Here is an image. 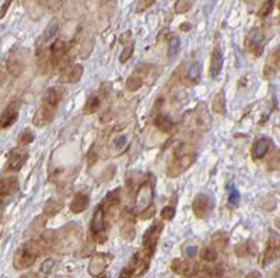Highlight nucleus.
Wrapping results in <instances>:
<instances>
[{"label":"nucleus","instance_id":"39448f33","mask_svg":"<svg viewBox=\"0 0 280 278\" xmlns=\"http://www.w3.org/2000/svg\"><path fill=\"white\" fill-rule=\"evenodd\" d=\"M153 197H154V189L151 186L150 182H145L140 185L137 193H136V199H134V207L139 211H143L153 203Z\"/></svg>","mask_w":280,"mask_h":278},{"label":"nucleus","instance_id":"dca6fc26","mask_svg":"<svg viewBox=\"0 0 280 278\" xmlns=\"http://www.w3.org/2000/svg\"><path fill=\"white\" fill-rule=\"evenodd\" d=\"M83 72H84V69H83L82 64H74V66H72L67 72L63 74L62 81L67 83V84H76V83L80 81V78L83 76Z\"/></svg>","mask_w":280,"mask_h":278},{"label":"nucleus","instance_id":"f3484780","mask_svg":"<svg viewBox=\"0 0 280 278\" xmlns=\"http://www.w3.org/2000/svg\"><path fill=\"white\" fill-rule=\"evenodd\" d=\"M7 72L12 74L13 77H18L21 73L24 72V62L21 61V58L18 55H10L9 61H7Z\"/></svg>","mask_w":280,"mask_h":278},{"label":"nucleus","instance_id":"e433bc0d","mask_svg":"<svg viewBox=\"0 0 280 278\" xmlns=\"http://www.w3.org/2000/svg\"><path fill=\"white\" fill-rule=\"evenodd\" d=\"M180 48H181V41H180V38L174 36L168 44V58L170 59L175 58L177 53L180 52Z\"/></svg>","mask_w":280,"mask_h":278},{"label":"nucleus","instance_id":"2f4dec72","mask_svg":"<svg viewBox=\"0 0 280 278\" xmlns=\"http://www.w3.org/2000/svg\"><path fill=\"white\" fill-rule=\"evenodd\" d=\"M119 201H121V189H116V190H112L111 193L107 194V197L102 201V206L112 208V207L118 206Z\"/></svg>","mask_w":280,"mask_h":278},{"label":"nucleus","instance_id":"0eeeda50","mask_svg":"<svg viewBox=\"0 0 280 278\" xmlns=\"http://www.w3.org/2000/svg\"><path fill=\"white\" fill-rule=\"evenodd\" d=\"M213 200L207 196V194H198L195 199H194V203H192V210H194V214L198 218H206L212 210H213Z\"/></svg>","mask_w":280,"mask_h":278},{"label":"nucleus","instance_id":"603ef678","mask_svg":"<svg viewBox=\"0 0 280 278\" xmlns=\"http://www.w3.org/2000/svg\"><path fill=\"white\" fill-rule=\"evenodd\" d=\"M180 30H182V31H189V30H191V24H189V23H183V24H181V27H180Z\"/></svg>","mask_w":280,"mask_h":278},{"label":"nucleus","instance_id":"37998d69","mask_svg":"<svg viewBox=\"0 0 280 278\" xmlns=\"http://www.w3.org/2000/svg\"><path fill=\"white\" fill-rule=\"evenodd\" d=\"M224 245H226V238H224L221 233H217V235H214V236L212 238V246L216 247L217 250L223 249Z\"/></svg>","mask_w":280,"mask_h":278},{"label":"nucleus","instance_id":"f704fd0d","mask_svg":"<svg viewBox=\"0 0 280 278\" xmlns=\"http://www.w3.org/2000/svg\"><path fill=\"white\" fill-rule=\"evenodd\" d=\"M35 140V133L31 129H25L23 133L18 136V144L20 145H28L31 144Z\"/></svg>","mask_w":280,"mask_h":278},{"label":"nucleus","instance_id":"c9c22d12","mask_svg":"<svg viewBox=\"0 0 280 278\" xmlns=\"http://www.w3.org/2000/svg\"><path fill=\"white\" fill-rule=\"evenodd\" d=\"M194 0H177L175 3V13L177 14H185L191 10Z\"/></svg>","mask_w":280,"mask_h":278},{"label":"nucleus","instance_id":"a211bd4d","mask_svg":"<svg viewBox=\"0 0 280 278\" xmlns=\"http://www.w3.org/2000/svg\"><path fill=\"white\" fill-rule=\"evenodd\" d=\"M269 148H270V140L269 139L256 140L255 144L252 145V158L254 159H262L268 154Z\"/></svg>","mask_w":280,"mask_h":278},{"label":"nucleus","instance_id":"473e14b6","mask_svg":"<svg viewBox=\"0 0 280 278\" xmlns=\"http://www.w3.org/2000/svg\"><path fill=\"white\" fill-rule=\"evenodd\" d=\"M234 252H235V254H237L238 257H247V256L254 253V245H252V242L240 243V245L235 246V250H234Z\"/></svg>","mask_w":280,"mask_h":278},{"label":"nucleus","instance_id":"4468645a","mask_svg":"<svg viewBox=\"0 0 280 278\" xmlns=\"http://www.w3.org/2000/svg\"><path fill=\"white\" fill-rule=\"evenodd\" d=\"M223 69V52L220 48H214L210 56V77L212 78H217L219 74Z\"/></svg>","mask_w":280,"mask_h":278},{"label":"nucleus","instance_id":"bb28decb","mask_svg":"<svg viewBox=\"0 0 280 278\" xmlns=\"http://www.w3.org/2000/svg\"><path fill=\"white\" fill-rule=\"evenodd\" d=\"M212 110L214 113L224 115L226 113V95L224 91H219L212 99Z\"/></svg>","mask_w":280,"mask_h":278},{"label":"nucleus","instance_id":"f8f14e48","mask_svg":"<svg viewBox=\"0 0 280 278\" xmlns=\"http://www.w3.org/2000/svg\"><path fill=\"white\" fill-rule=\"evenodd\" d=\"M27 158H28L27 151H24L23 148H14V150L10 151V155H9L7 170H12V172L20 170L23 168V165L27 162Z\"/></svg>","mask_w":280,"mask_h":278},{"label":"nucleus","instance_id":"a19ab883","mask_svg":"<svg viewBox=\"0 0 280 278\" xmlns=\"http://www.w3.org/2000/svg\"><path fill=\"white\" fill-rule=\"evenodd\" d=\"M133 50H134L133 44L128 45L126 48L123 49V52L121 53V56H119V62H121V63H126V62L132 58V55H133Z\"/></svg>","mask_w":280,"mask_h":278},{"label":"nucleus","instance_id":"412c9836","mask_svg":"<svg viewBox=\"0 0 280 278\" xmlns=\"http://www.w3.org/2000/svg\"><path fill=\"white\" fill-rule=\"evenodd\" d=\"M50 59L53 63L62 61V58L66 55V42L62 39H56L52 45H50Z\"/></svg>","mask_w":280,"mask_h":278},{"label":"nucleus","instance_id":"de8ad7c7","mask_svg":"<svg viewBox=\"0 0 280 278\" xmlns=\"http://www.w3.org/2000/svg\"><path fill=\"white\" fill-rule=\"evenodd\" d=\"M53 266H55V260H53V259H47V260L42 263V266H41V271L45 273V274H48L49 271L53 268Z\"/></svg>","mask_w":280,"mask_h":278},{"label":"nucleus","instance_id":"4d7b16f0","mask_svg":"<svg viewBox=\"0 0 280 278\" xmlns=\"http://www.w3.org/2000/svg\"><path fill=\"white\" fill-rule=\"evenodd\" d=\"M279 7H280V4H279Z\"/></svg>","mask_w":280,"mask_h":278},{"label":"nucleus","instance_id":"aec40b11","mask_svg":"<svg viewBox=\"0 0 280 278\" xmlns=\"http://www.w3.org/2000/svg\"><path fill=\"white\" fill-rule=\"evenodd\" d=\"M18 189V182L13 176H4L1 182H0V190H1V197L6 199L7 196L13 194Z\"/></svg>","mask_w":280,"mask_h":278},{"label":"nucleus","instance_id":"5fc2aeb1","mask_svg":"<svg viewBox=\"0 0 280 278\" xmlns=\"http://www.w3.org/2000/svg\"><path fill=\"white\" fill-rule=\"evenodd\" d=\"M272 278H280V267L273 273V274H272Z\"/></svg>","mask_w":280,"mask_h":278},{"label":"nucleus","instance_id":"2eb2a0df","mask_svg":"<svg viewBox=\"0 0 280 278\" xmlns=\"http://www.w3.org/2000/svg\"><path fill=\"white\" fill-rule=\"evenodd\" d=\"M121 235L126 241H133L136 236V228H134V217L132 214H128L123 217L121 225Z\"/></svg>","mask_w":280,"mask_h":278},{"label":"nucleus","instance_id":"f257e3e1","mask_svg":"<svg viewBox=\"0 0 280 278\" xmlns=\"http://www.w3.org/2000/svg\"><path fill=\"white\" fill-rule=\"evenodd\" d=\"M42 249L39 246L37 239L28 241L25 242L14 254V260H13V266L16 270H24L31 267L37 262L38 256L42 254Z\"/></svg>","mask_w":280,"mask_h":278},{"label":"nucleus","instance_id":"393cba45","mask_svg":"<svg viewBox=\"0 0 280 278\" xmlns=\"http://www.w3.org/2000/svg\"><path fill=\"white\" fill-rule=\"evenodd\" d=\"M154 126L159 129L160 132L168 133V132L172 130V127H174V122H172V119H171L168 115L160 113V115H157V116L154 118Z\"/></svg>","mask_w":280,"mask_h":278},{"label":"nucleus","instance_id":"1a4fd4ad","mask_svg":"<svg viewBox=\"0 0 280 278\" xmlns=\"http://www.w3.org/2000/svg\"><path fill=\"white\" fill-rule=\"evenodd\" d=\"M18 112H20V102L18 101H13L10 102L0 116V127L4 130L7 127H10L12 124L16 123L18 118Z\"/></svg>","mask_w":280,"mask_h":278},{"label":"nucleus","instance_id":"a878e982","mask_svg":"<svg viewBox=\"0 0 280 278\" xmlns=\"http://www.w3.org/2000/svg\"><path fill=\"white\" fill-rule=\"evenodd\" d=\"M47 216L45 214H42V216H38L33 222H31V225H30V228H28V235H41L44 230H45V225H47Z\"/></svg>","mask_w":280,"mask_h":278},{"label":"nucleus","instance_id":"423d86ee","mask_svg":"<svg viewBox=\"0 0 280 278\" xmlns=\"http://www.w3.org/2000/svg\"><path fill=\"white\" fill-rule=\"evenodd\" d=\"M245 46L254 56H261L264 52V46H265V35H264L262 30H259V28L252 30L245 39Z\"/></svg>","mask_w":280,"mask_h":278},{"label":"nucleus","instance_id":"72a5a7b5","mask_svg":"<svg viewBox=\"0 0 280 278\" xmlns=\"http://www.w3.org/2000/svg\"><path fill=\"white\" fill-rule=\"evenodd\" d=\"M217 249L213 247V246H209V247H205L200 253V259L206 263H214L217 260Z\"/></svg>","mask_w":280,"mask_h":278},{"label":"nucleus","instance_id":"7c9ffc66","mask_svg":"<svg viewBox=\"0 0 280 278\" xmlns=\"http://www.w3.org/2000/svg\"><path fill=\"white\" fill-rule=\"evenodd\" d=\"M62 204L59 200H56V199H50L48 200L47 203H45V207H44V214L47 216V217H55L59 211L62 210Z\"/></svg>","mask_w":280,"mask_h":278},{"label":"nucleus","instance_id":"f03ea898","mask_svg":"<svg viewBox=\"0 0 280 278\" xmlns=\"http://www.w3.org/2000/svg\"><path fill=\"white\" fill-rule=\"evenodd\" d=\"M90 230L93 236L96 238V241L99 243L105 242L107 239V231H105V208L102 204L96 208L93 218H91V224H90Z\"/></svg>","mask_w":280,"mask_h":278},{"label":"nucleus","instance_id":"ea45409f","mask_svg":"<svg viewBox=\"0 0 280 278\" xmlns=\"http://www.w3.org/2000/svg\"><path fill=\"white\" fill-rule=\"evenodd\" d=\"M229 203L231 206H237L240 203V192L234 186L229 187Z\"/></svg>","mask_w":280,"mask_h":278},{"label":"nucleus","instance_id":"a18cd8bd","mask_svg":"<svg viewBox=\"0 0 280 278\" xmlns=\"http://www.w3.org/2000/svg\"><path fill=\"white\" fill-rule=\"evenodd\" d=\"M156 1H157V0H139L137 7H136V12L137 13L146 12L147 9H150Z\"/></svg>","mask_w":280,"mask_h":278},{"label":"nucleus","instance_id":"4c0bfd02","mask_svg":"<svg viewBox=\"0 0 280 278\" xmlns=\"http://www.w3.org/2000/svg\"><path fill=\"white\" fill-rule=\"evenodd\" d=\"M273 10V0H265V3L261 6V9L258 10V15L259 17H268L269 14Z\"/></svg>","mask_w":280,"mask_h":278},{"label":"nucleus","instance_id":"9d476101","mask_svg":"<svg viewBox=\"0 0 280 278\" xmlns=\"http://www.w3.org/2000/svg\"><path fill=\"white\" fill-rule=\"evenodd\" d=\"M55 112L56 108L55 107H50L48 104H42L38 110L35 112L34 118H33V123L38 126V127H44L49 124L50 122L53 121V116H55Z\"/></svg>","mask_w":280,"mask_h":278},{"label":"nucleus","instance_id":"58836bf2","mask_svg":"<svg viewBox=\"0 0 280 278\" xmlns=\"http://www.w3.org/2000/svg\"><path fill=\"white\" fill-rule=\"evenodd\" d=\"M91 50H93V41L91 39H85L84 42L82 44V48H80V56L85 59V58H88V55L91 53Z\"/></svg>","mask_w":280,"mask_h":278},{"label":"nucleus","instance_id":"6e6d98bb","mask_svg":"<svg viewBox=\"0 0 280 278\" xmlns=\"http://www.w3.org/2000/svg\"><path fill=\"white\" fill-rule=\"evenodd\" d=\"M247 3H249V4H252V3H255V1H258V0H245Z\"/></svg>","mask_w":280,"mask_h":278},{"label":"nucleus","instance_id":"6ab92c4d","mask_svg":"<svg viewBox=\"0 0 280 278\" xmlns=\"http://www.w3.org/2000/svg\"><path fill=\"white\" fill-rule=\"evenodd\" d=\"M90 203V199L85 193H77L73 197L72 203H70V210L73 211L74 214H79V213H83L87 210Z\"/></svg>","mask_w":280,"mask_h":278},{"label":"nucleus","instance_id":"09e8293b","mask_svg":"<svg viewBox=\"0 0 280 278\" xmlns=\"http://www.w3.org/2000/svg\"><path fill=\"white\" fill-rule=\"evenodd\" d=\"M13 0H4L3 1V6H1V13H0V17L3 18L4 15H6V13H7V10H9V7L12 6Z\"/></svg>","mask_w":280,"mask_h":278},{"label":"nucleus","instance_id":"4be33fe9","mask_svg":"<svg viewBox=\"0 0 280 278\" xmlns=\"http://www.w3.org/2000/svg\"><path fill=\"white\" fill-rule=\"evenodd\" d=\"M223 276L221 266H203L199 267L196 278H220Z\"/></svg>","mask_w":280,"mask_h":278},{"label":"nucleus","instance_id":"3c124183","mask_svg":"<svg viewBox=\"0 0 280 278\" xmlns=\"http://www.w3.org/2000/svg\"><path fill=\"white\" fill-rule=\"evenodd\" d=\"M245 278H261V273L259 271H251V273L247 274Z\"/></svg>","mask_w":280,"mask_h":278},{"label":"nucleus","instance_id":"9b49d317","mask_svg":"<svg viewBox=\"0 0 280 278\" xmlns=\"http://www.w3.org/2000/svg\"><path fill=\"white\" fill-rule=\"evenodd\" d=\"M110 263V256L107 254H96L91 257L90 260V264H88V274L91 277L99 278L101 274L105 271V268Z\"/></svg>","mask_w":280,"mask_h":278},{"label":"nucleus","instance_id":"5701e85b","mask_svg":"<svg viewBox=\"0 0 280 278\" xmlns=\"http://www.w3.org/2000/svg\"><path fill=\"white\" fill-rule=\"evenodd\" d=\"M145 84V76L142 73H139V70L136 73H133L128 80H126V90L131 91V93H134V91H139L142 87Z\"/></svg>","mask_w":280,"mask_h":278},{"label":"nucleus","instance_id":"20e7f679","mask_svg":"<svg viewBox=\"0 0 280 278\" xmlns=\"http://www.w3.org/2000/svg\"><path fill=\"white\" fill-rule=\"evenodd\" d=\"M161 231H163V224L154 222L151 227L147 228L145 235H143V253L148 257H153V254L156 252Z\"/></svg>","mask_w":280,"mask_h":278},{"label":"nucleus","instance_id":"cd10ccee","mask_svg":"<svg viewBox=\"0 0 280 278\" xmlns=\"http://www.w3.org/2000/svg\"><path fill=\"white\" fill-rule=\"evenodd\" d=\"M62 94L59 93V90H56V88H48L47 91H45V94H44V97H42V104H48L50 107H58V104H59V101H61Z\"/></svg>","mask_w":280,"mask_h":278},{"label":"nucleus","instance_id":"ddd939ff","mask_svg":"<svg viewBox=\"0 0 280 278\" xmlns=\"http://www.w3.org/2000/svg\"><path fill=\"white\" fill-rule=\"evenodd\" d=\"M278 259H280V241L270 239L268 247H266L265 253L262 256V266L266 267L270 263L276 262Z\"/></svg>","mask_w":280,"mask_h":278},{"label":"nucleus","instance_id":"b1692460","mask_svg":"<svg viewBox=\"0 0 280 278\" xmlns=\"http://www.w3.org/2000/svg\"><path fill=\"white\" fill-rule=\"evenodd\" d=\"M101 102H102V95L101 94H93L87 98L84 104V113L85 115H93L96 113L99 107H101Z\"/></svg>","mask_w":280,"mask_h":278},{"label":"nucleus","instance_id":"8fccbe9b","mask_svg":"<svg viewBox=\"0 0 280 278\" xmlns=\"http://www.w3.org/2000/svg\"><path fill=\"white\" fill-rule=\"evenodd\" d=\"M198 252V247L196 246H188V247H185V254L188 256V257H194Z\"/></svg>","mask_w":280,"mask_h":278},{"label":"nucleus","instance_id":"c03bdc74","mask_svg":"<svg viewBox=\"0 0 280 278\" xmlns=\"http://www.w3.org/2000/svg\"><path fill=\"white\" fill-rule=\"evenodd\" d=\"M128 143V139H126V136H118V137H115L114 139V148L116 150V151H122L123 148H125V145Z\"/></svg>","mask_w":280,"mask_h":278},{"label":"nucleus","instance_id":"6e6552de","mask_svg":"<svg viewBox=\"0 0 280 278\" xmlns=\"http://www.w3.org/2000/svg\"><path fill=\"white\" fill-rule=\"evenodd\" d=\"M171 270L178 274V276H182V277L194 278L196 277L198 271H199V266L195 263H191V262H185V260H180V259H175L172 260L171 263Z\"/></svg>","mask_w":280,"mask_h":278},{"label":"nucleus","instance_id":"864d4df0","mask_svg":"<svg viewBox=\"0 0 280 278\" xmlns=\"http://www.w3.org/2000/svg\"><path fill=\"white\" fill-rule=\"evenodd\" d=\"M18 278H39V276L38 274H25V276H21Z\"/></svg>","mask_w":280,"mask_h":278},{"label":"nucleus","instance_id":"7ed1b4c3","mask_svg":"<svg viewBox=\"0 0 280 278\" xmlns=\"http://www.w3.org/2000/svg\"><path fill=\"white\" fill-rule=\"evenodd\" d=\"M195 154H189V153H183L181 155H177L170 162V165L167 167V175L170 178H177L181 173H183L188 168L192 167V164L195 162Z\"/></svg>","mask_w":280,"mask_h":278},{"label":"nucleus","instance_id":"49530a36","mask_svg":"<svg viewBox=\"0 0 280 278\" xmlns=\"http://www.w3.org/2000/svg\"><path fill=\"white\" fill-rule=\"evenodd\" d=\"M154 214H156V210H154V207L150 206L148 208H146V210L140 211L139 217H140V219H150V218L154 217Z\"/></svg>","mask_w":280,"mask_h":278},{"label":"nucleus","instance_id":"79ce46f5","mask_svg":"<svg viewBox=\"0 0 280 278\" xmlns=\"http://www.w3.org/2000/svg\"><path fill=\"white\" fill-rule=\"evenodd\" d=\"M175 217V207L174 206H165L161 210V218L165 221H171Z\"/></svg>","mask_w":280,"mask_h":278},{"label":"nucleus","instance_id":"c85d7f7f","mask_svg":"<svg viewBox=\"0 0 280 278\" xmlns=\"http://www.w3.org/2000/svg\"><path fill=\"white\" fill-rule=\"evenodd\" d=\"M200 81V64L195 62L191 64L189 70L186 73V83L191 85H196Z\"/></svg>","mask_w":280,"mask_h":278},{"label":"nucleus","instance_id":"c756f323","mask_svg":"<svg viewBox=\"0 0 280 278\" xmlns=\"http://www.w3.org/2000/svg\"><path fill=\"white\" fill-rule=\"evenodd\" d=\"M58 30H59V23H58L56 20L50 21L48 24V27L45 28V31H44L42 36H41V42H42V44H48L49 41H52V39L56 36Z\"/></svg>","mask_w":280,"mask_h":278}]
</instances>
